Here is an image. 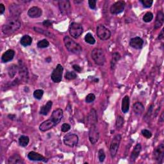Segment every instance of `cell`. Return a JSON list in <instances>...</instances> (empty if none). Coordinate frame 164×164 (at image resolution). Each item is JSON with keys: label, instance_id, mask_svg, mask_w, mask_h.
I'll return each instance as SVG.
<instances>
[{"label": "cell", "instance_id": "obj_1", "mask_svg": "<svg viewBox=\"0 0 164 164\" xmlns=\"http://www.w3.org/2000/svg\"><path fill=\"white\" fill-rule=\"evenodd\" d=\"M21 22L17 17H14L9 20L3 26L2 31L6 35L13 33L19 29L21 27Z\"/></svg>", "mask_w": 164, "mask_h": 164}, {"label": "cell", "instance_id": "obj_2", "mask_svg": "<svg viewBox=\"0 0 164 164\" xmlns=\"http://www.w3.org/2000/svg\"><path fill=\"white\" fill-rule=\"evenodd\" d=\"M63 42L67 50L71 53L78 55L82 51L81 46L68 36H66L64 37Z\"/></svg>", "mask_w": 164, "mask_h": 164}, {"label": "cell", "instance_id": "obj_3", "mask_svg": "<svg viewBox=\"0 0 164 164\" xmlns=\"http://www.w3.org/2000/svg\"><path fill=\"white\" fill-rule=\"evenodd\" d=\"M92 59L94 62L98 66H103L105 62L106 58L104 51L101 49L95 48L92 51Z\"/></svg>", "mask_w": 164, "mask_h": 164}, {"label": "cell", "instance_id": "obj_4", "mask_svg": "<svg viewBox=\"0 0 164 164\" xmlns=\"http://www.w3.org/2000/svg\"><path fill=\"white\" fill-rule=\"evenodd\" d=\"M96 33L97 37L102 40H108L111 37L110 31L102 25H99L97 26Z\"/></svg>", "mask_w": 164, "mask_h": 164}, {"label": "cell", "instance_id": "obj_5", "mask_svg": "<svg viewBox=\"0 0 164 164\" xmlns=\"http://www.w3.org/2000/svg\"><path fill=\"white\" fill-rule=\"evenodd\" d=\"M83 32V26L76 23H73L69 27V33L74 39L79 37Z\"/></svg>", "mask_w": 164, "mask_h": 164}, {"label": "cell", "instance_id": "obj_6", "mask_svg": "<svg viewBox=\"0 0 164 164\" xmlns=\"http://www.w3.org/2000/svg\"><path fill=\"white\" fill-rule=\"evenodd\" d=\"M121 140V135L118 134L116 135L115 137H113L111 142V144L110 147V154L112 158H114L117 154L119 146L120 144V142Z\"/></svg>", "mask_w": 164, "mask_h": 164}, {"label": "cell", "instance_id": "obj_7", "mask_svg": "<svg viewBox=\"0 0 164 164\" xmlns=\"http://www.w3.org/2000/svg\"><path fill=\"white\" fill-rule=\"evenodd\" d=\"M63 142L67 146L74 147L78 143V137L74 133H67L63 137Z\"/></svg>", "mask_w": 164, "mask_h": 164}, {"label": "cell", "instance_id": "obj_8", "mask_svg": "<svg viewBox=\"0 0 164 164\" xmlns=\"http://www.w3.org/2000/svg\"><path fill=\"white\" fill-rule=\"evenodd\" d=\"M63 68L60 64H58L53 70V73L51 75V78L53 82L55 83H59L61 82L62 79V74H63Z\"/></svg>", "mask_w": 164, "mask_h": 164}, {"label": "cell", "instance_id": "obj_9", "mask_svg": "<svg viewBox=\"0 0 164 164\" xmlns=\"http://www.w3.org/2000/svg\"><path fill=\"white\" fill-rule=\"evenodd\" d=\"M99 138V133L96 124L91 125L89 132V139L92 144H95Z\"/></svg>", "mask_w": 164, "mask_h": 164}, {"label": "cell", "instance_id": "obj_10", "mask_svg": "<svg viewBox=\"0 0 164 164\" xmlns=\"http://www.w3.org/2000/svg\"><path fill=\"white\" fill-rule=\"evenodd\" d=\"M126 3L124 1H118L113 3L110 9V13L114 15H117L121 12H123L124 10Z\"/></svg>", "mask_w": 164, "mask_h": 164}, {"label": "cell", "instance_id": "obj_11", "mask_svg": "<svg viewBox=\"0 0 164 164\" xmlns=\"http://www.w3.org/2000/svg\"><path fill=\"white\" fill-rule=\"evenodd\" d=\"M59 6L60 12L64 16H68L71 12L70 2L68 0H60L59 2Z\"/></svg>", "mask_w": 164, "mask_h": 164}, {"label": "cell", "instance_id": "obj_12", "mask_svg": "<svg viewBox=\"0 0 164 164\" xmlns=\"http://www.w3.org/2000/svg\"><path fill=\"white\" fill-rule=\"evenodd\" d=\"M163 156H164V144H161L156 147L153 151V157L156 162L158 163H161L163 159Z\"/></svg>", "mask_w": 164, "mask_h": 164}, {"label": "cell", "instance_id": "obj_13", "mask_svg": "<svg viewBox=\"0 0 164 164\" xmlns=\"http://www.w3.org/2000/svg\"><path fill=\"white\" fill-rule=\"evenodd\" d=\"M19 76H21V80L25 82H27L28 80V71L26 66L22 62L19 61Z\"/></svg>", "mask_w": 164, "mask_h": 164}, {"label": "cell", "instance_id": "obj_14", "mask_svg": "<svg viewBox=\"0 0 164 164\" xmlns=\"http://www.w3.org/2000/svg\"><path fill=\"white\" fill-rule=\"evenodd\" d=\"M56 124L55 123V121L52 119H49L44 121L43 123H41L39 126V130L42 132H46L48 130H51L54 126H55Z\"/></svg>", "mask_w": 164, "mask_h": 164}, {"label": "cell", "instance_id": "obj_15", "mask_svg": "<svg viewBox=\"0 0 164 164\" xmlns=\"http://www.w3.org/2000/svg\"><path fill=\"white\" fill-rule=\"evenodd\" d=\"M42 14V10L37 6H33L28 12V15L31 18H38Z\"/></svg>", "mask_w": 164, "mask_h": 164}, {"label": "cell", "instance_id": "obj_16", "mask_svg": "<svg viewBox=\"0 0 164 164\" xmlns=\"http://www.w3.org/2000/svg\"><path fill=\"white\" fill-rule=\"evenodd\" d=\"M143 44H144L143 40L139 37H134L130 41V46L137 49H141L142 46H143Z\"/></svg>", "mask_w": 164, "mask_h": 164}, {"label": "cell", "instance_id": "obj_17", "mask_svg": "<svg viewBox=\"0 0 164 164\" xmlns=\"http://www.w3.org/2000/svg\"><path fill=\"white\" fill-rule=\"evenodd\" d=\"M63 117V110L61 109H58L55 110L51 116V119H52L55 123L58 124L62 120Z\"/></svg>", "mask_w": 164, "mask_h": 164}, {"label": "cell", "instance_id": "obj_18", "mask_svg": "<svg viewBox=\"0 0 164 164\" xmlns=\"http://www.w3.org/2000/svg\"><path fill=\"white\" fill-rule=\"evenodd\" d=\"M14 55H15V51L13 49H9V50H7L3 54L2 56V60L4 63L9 62L13 59Z\"/></svg>", "mask_w": 164, "mask_h": 164}, {"label": "cell", "instance_id": "obj_19", "mask_svg": "<svg viewBox=\"0 0 164 164\" xmlns=\"http://www.w3.org/2000/svg\"><path fill=\"white\" fill-rule=\"evenodd\" d=\"M88 122L89 124L91 125H95L97 123V115L96 111L94 109H91L89 116H88Z\"/></svg>", "mask_w": 164, "mask_h": 164}, {"label": "cell", "instance_id": "obj_20", "mask_svg": "<svg viewBox=\"0 0 164 164\" xmlns=\"http://www.w3.org/2000/svg\"><path fill=\"white\" fill-rule=\"evenodd\" d=\"M164 22V14L162 11H159L156 15V20H155V25H154V29H158L160 28Z\"/></svg>", "mask_w": 164, "mask_h": 164}, {"label": "cell", "instance_id": "obj_21", "mask_svg": "<svg viewBox=\"0 0 164 164\" xmlns=\"http://www.w3.org/2000/svg\"><path fill=\"white\" fill-rule=\"evenodd\" d=\"M9 11L14 17H17L22 12L21 7L17 4H12L9 6Z\"/></svg>", "mask_w": 164, "mask_h": 164}, {"label": "cell", "instance_id": "obj_22", "mask_svg": "<svg viewBox=\"0 0 164 164\" xmlns=\"http://www.w3.org/2000/svg\"><path fill=\"white\" fill-rule=\"evenodd\" d=\"M28 158L32 161H46L43 156L34 151H31L28 154Z\"/></svg>", "mask_w": 164, "mask_h": 164}, {"label": "cell", "instance_id": "obj_23", "mask_svg": "<svg viewBox=\"0 0 164 164\" xmlns=\"http://www.w3.org/2000/svg\"><path fill=\"white\" fill-rule=\"evenodd\" d=\"M141 149H142V146L140 144H137L135 146L131 154V156H130V160L132 162H134L135 160L138 158V156H139V154L141 151Z\"/></svg>", "mask_w": 164, "mask_h": 164}, {"label": "cell", "instance_id": "obj_24", "mask_svg": "<svg viewBox=\"0 0 164 164\" xmlns=\"http://www.w3.org/2000/svg\"><path fill=\"white\" fill-rule=\"evenodd\" d=\"M133 110L137 116H140L144 112V106L140 102H137L133 105Z\"/></svg>", "mask_w": 164, "mask_h": 164}, {"label": "cell", "instance_id": "obj_25", "mask_svg": "<svg viewBox=\"0 0 164 164\" xmlns=\"http://www.w3.org/2000/svg\"><path fill=\"white\" fill-rule=\"evenodd\" d=\"M130 108V97L128 96H126L123 97L122 100V106H121V109L123 113H127L128 111L129 110Z\"/></svg>", "mask_w": 164, "mask_h": 164}, {"label": "cell", "instance_id": "obj_26", "mask_svg": "<svg viewBox=\"0 0 164 164\" xmlns=\"http://www.w3.org/2000/svg\"><path fill=\"white\" fill-rule=\"evenodd\" d=\"M8 163L9 164H22L23 163V160L19 155L15 154L9 158Z\"/></svg>", "mask_w": 164, "mask_h": 164}, {"label": "cell", "instance_id": "obj_27", "mask_svg": "<svg viewBox=\"0 0 164 164\" xmlns=\"http://www.w3.org/2000/svg\"><path fill=\"white\" fill-rule=\"evenodd\" d=\"M52 105H53V102L51 101H48L45 105H44L43 106H42L41 107L40 110V113L42 114V115L46 116L48 113V112L50 111L52 107Z\"/></svg>", "mask_w": 164, "mask_h": 164}, {"label": "cell", "instance_id": "obj_28", "mask_svg": "<svg viewBox=\"0 0 164 164\" xmlns=\"http://www.w3.org/2000/svg\"><path fill=\"white\" fill-rule=\"evenodd\" d=\"M32 42V39L30 36L28 35H25L21 39L20 43L21 45H23V46H28L31 45Z\"/></svg>", "mask_w": 164, "mask_h": 164}, {"label": "cell", "instance_id": "obj_29", "mask_svg": "<svg viewBox=\"0 0 164 164\" xmlns=\"http://www.w3.org/2000/svg\"><path fill=\"white\" fill-rule=\"evenodd\" d=\"M19 71V67L15 64H12V65L10 66L8 69V74L10 76V78H13L16 76L17 71Z\"/></svg>", "mask_w": 164, "mask_h": 164}, {"label": "cell", "instance_id": "obj_30", "mask_svg": "<svg viewBox=\"0 0 164 164\" xmlns=\"http://www.w3.org/2000/svg\"><path fill=\"white\" fill-rule=\"evenodd\" d=\"M120 59V55L118 53H114L112 55V58L111 60V68L112 69H113L115 68V66L116 65L117 62Z\"/></svg>", "mask_w": 164, "mask_h": 164}, {"label": "cell", "instance_id": "obj_31", "mask_svg": "<svg viewBox=\"0 0 164 164\" xmlns=\"http://www.w3.org/2000/svg\"><path fill=\"white\" fill-rule=\"evenodd\" d=\"M30 142V139L28 137L25 136V135H22L19 139V145L22 147H26L28 146V143Z\"/></svg>", "mask_w": 164, "mask_h": 164}, {"label": "cell", "instance_id": "obj_32", "mask_svg": "<svg viewBox=\"0 0 164 164\" xmlns=\"http://www.w3.org/2000/svg\"><path fill=\"white\" fill-rule=\"evenodd\" d=\"M85 40L86 42H87L88 44H91V45H93L95 44L96 42V40L94 38V37L92 36V35L90 33H87L86 35H85Z\"/></svg>", "mask_w": 164, "mask_h": 164}, {"label": "cell", "instance_id": "obj_33", "mask_svg": "<svg viewBox=\"0 0 164 164\" xmlns=\"http://www.w3.org/2000/svg\"><path fill=\"white\" fill-rule=\"evenodd\" d=\"M34 30L35 32H37L38 33H42V34H44L45 35H46V36L49 37H54V35L49 32L48 31H46L44 30H42L41 29V28H34Z\"/></svg>", "mask_w": 164, "mask_h": 164}, {"label": "cell", "instance_id": "obj_34", "mask_svg": "<svg viewBox=\"0 0 164 164\" xmlns=\"http://www.w3.org/2000/svg\"><path fill=\"white\" fill-rule=\"evenodd\" d=\"M153 19V14L150 12H147L143 17V21L145 23L151 22Z\"/></svg>", "mask_w": 164, "mask_h": 164}, {"label": "cell", "instance_id": "obj_35", "mask_svg": "<svg viewBox=\"0 0 164 164\" xmlns=\"http://www.w3.org/2000/svg\"><path fill=\"white\" fill-rule=\"evenodd\" d=\"M76 77H77L76 74L74 72H71V71H67V72L65 74L66 79H67L68 80H74L75 78H76Z\"/></svg>", "mask_w": 164, "mask_h": 164}, {"label": "cell", "instance_id": "obj_36", "mask_svg": "<svg viewBox=\"0 0 164 164\" xmlns=\"http://www.w3.org/2000/svg\"><path fill=\"white\" fill-rule=\"evenodd\" d=\"M44 94V91L40 89H37L36 90H35L33 92V96L35 98H36L37 99H40Z\"/></svg>", "mask_w": 164, "mask_h": 164}, {"label": "cell", "instance_id": "obj_37", "mask_svg": "<svg viewBox=\"0 0 164 164\" xmlns=\"http://www.w3.org/2000/svg\"><path fill=\"white\" fill-rule=\"evenodd\" d=\"M49 45V42L46 39H43L40 40L37 43V46L40 48H46Z\"/></svg>", "mask_w": 164, "mask_h": 164}, {"label": "cell", "instance_id": "obj_38", "mask_svg": "<svg viewBox=\"0 0 164 164\" xmlns=\"http://www.w3.org/2000/svg\"><path fill=\"white\" fill-rule=\"evenodd\" d=\"M123 124H124V119L123 117L121 116H118L117 119H116V127L118 129H119V128H122V126H123Z\"/></svg>", "mask_w": 164, "mask_h": 164}, {"label": "cell", "instance_id": "obj_39", "mask_svg": "<svg viewBox=\"0 0 164 164\" xmlns=\"http://www.w3.org/2000/svg\"><path fill=\"white\" fill-rule=\"evenodd\" d=\"M98 157H99V160L100 161V162H104L105 159V151L103 149H99V151H98Z\"/></svg>", "mask_w": 164, "mask_h": 164}, {"label": "cell", "instance_id": "obj_40", "mask_svg": "<svg viewBox=\"0 0 164 164\" xmlns=\"http://www.w3.org/2000/svg\"><path fill=\"white\" fill-rule=\"evenodd\" d=\"M140 2L146 8H149V7L152 6L153 3V1H152V0H141Z\"/></svg>", "mask_w": 164, "mask_h": 164}, {"label": "cell", "instance_id": "obj_41", "mask_svg": "<svg viewBox=\"0 0 164 164\" xmlns=\"http://www.w3.org/2000/svg\"><path fill=\"white\" fill-rule=\"evenodd\" d=\"M95 99H96V96L94 94H89L86 97L85 101H86L87 103H90L92 102H93L95 100Z\"/></svg>", "mask_w": 164, "mask_h": 164}, {"label": "cell", "instance_id": "obj_42", "mask_svg": "<svg viewBox=\"0 0 164 164\" xmlns=\"http://www.w3.org/2000/svg\"><path fill=\"white\" fill-rule=\"evenodd\" d=\"M142 134L146 139H150L152 137V133H151V132L150 131L147 130H142Z\"/></svg>", "mask_w": 164, "mask_h": 164}, {"label": "cell", "instance_id": "obj_43", "mask_svg": "<svg viewBox=\"0 0 164 164\" xmlns=\"http://www.w3.org/2000/svg\"><path fill=\"white\" fill-rule=\"evenodd\" d=\"M71 129V126L69 124L64 123L62 124L61 127V130L63 132H67Z\"/></svg>", "mask_w": 164, "mask_h": 164}, {"label": "cell", "instance_id": "obj_44", "mask_svg": "<svg viewBox=\"0 0 164 164\" xmlns=\"http://www.w3.org/2000/svg\"><path fill=\"white\" fill-rule=\"evenodd\" d=\"M96 3H97V1H96V0H89V5L90 8L91 9H92V10L96 9Z\"/></svg>", "mask_w": 164, "mask_h": 164}, {"label": "cell", "instance_id": "obj_45", "mask_svg": "<svg viewBox=\"0 0 164 164\" xmlns=\"http://www.w3.org/2000/svg\"><path fill=\"white\" fill-rule=\"evenodd\" d=\"M153 105H152L150 107H149V109L148 110V112H147V115L146 116V118H149V117H150V116L152 114V112H153Z\"/></svg>", "mask_w": 164, "mask_h": 164}, {"label": "cell", "instance_id": "obj_46", "mask_svg": "<svg viewBox=\"0 0 164 164\" xmlns=\"http://www.w3.org/2000/svg\"><path fill=\"white\" fill-rule=\"evenodd\" d=\"M43 25L46 27H49L52 25V22L49 20H46L43 22Z\"/></svg>", "mask_w": 164, "mask_h": 164}, {"label": "cell", "instance_id": "obj_47", "mask_svg": "<svg viewBox=\"0 0 164 164\" xmlns=\"http://www.w3.org/2000/svg\"><path fill=\"white\" fill-rule=\"evenodd\" d=\"M73 69H74V71H77L78 73H80L82 71V68L78 65H73Z\"/></svg>", "mask_w": 164, "mask_h": 164}, {"label": "cell", "instance_id": "obj_48", "mask_svg": "<svg viewBox=\"0 0 164 164\" xmlns=\"http://www.w3.org/2000/svg\"><path fill=\"white\" fill-rule=\"evenodd\" d=\"M5 11V7L3 4H0V13L3 14Z\"/></svg>", "mask_w": 164, "mask_h": 164}, {"label": "cell", "instance_id": "obj_49", "mask_svg": "<svg viewBox=\"0 0 164 164\" xmlns=\"http://www.w3.org/2000/svg\"><path fill=\"white\" fill-rule=\"evenodd\" d=\"M163 37H164V29H162V31H161V32L160 33V34L158 35V39L159 40H162L163 38Z\"/></svg>", "mask_w": 164, "mask_h": 164}]
</instances>
